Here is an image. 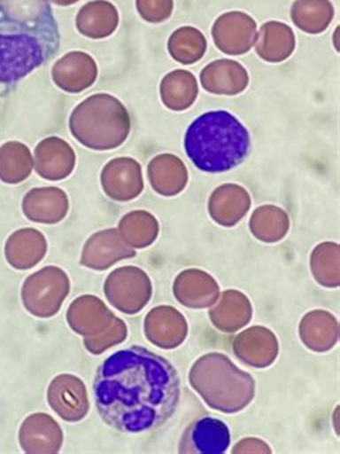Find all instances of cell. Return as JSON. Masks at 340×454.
Masks as SVG:
<instances>
[{"mask_svg":"<svg viewBox=\"0 0 340 454\" xmlns=\"http://www.w3.org/2000/svg\"><path fill=\"white\" fill-rule=\"evenodd\" d=\"M159 97L168 110L177 113L189 110L198 97L196 76L186 69L166 74L159 83Z\"/></svg>","mask_w":340,"mask_h":454,"instance_id":"f1b7e54d","label":"cell"},{"mask_svg":"<svg viewBox=\"0 0 340 454\" xmlns=\"http://www.w3.org/2000/svg\"><path fill=\"white\" fill-rule=\"evenodd\" d=\"M46 397L50 409L68 423H78L89 413L87 386L76 375H57L48 387Z\"/></svg>","mask_w":340,"mask_h":454,"instance_id":"30bf717a","label":"cell"},{"mask_svg":"<svg viewBox=\"0 0 340 454\" xmlns=\"http://www.w3.org/2000/svg\"><path fill=\"white\" fill-rule=\"evenodd\" d=\"M22 212L34 223H59L69 212L68 194L59 187L29 190L23 197Z\"/></svg>","mask_w":340,"mask_h":454,"instance_id":"ffe728a7","label":"cell"},{"mask_svg":"<svg viewBox=\"0 0 340 454\" xmlns=\"http://www.w3.org/2000/svg\"><path fill=\"white\" fill-rule=\"evenodd\" d=\"M118 233L133 249H145L158 238V220L147 210H134L120 220Z\"/></svg>","mask_w":340,"mask_h":454,"instance_id":"f546056e","label":"cell"},{"mask_svg":"<svg viewBox=\"0 0 340 454\" xmlns=\"http://www.w3.org/2000/svg\"><path fill=\"white\" fill-rule=\"evenodd\" d=\"M290 18L305 34L319 35L330 27L335 8L330 0H295L291 4Z\"/></svg>","mask_w":340,"mask_h":454,"instance_id":"4dcf8cb0","label":"cell"},{"mask_svg":"<svg viewBox=\"0 0 340 454\" xmlns=\"http://www.w3.org/2000/svg\"><path fill=\"white\" fill-rule=\"evenodd\" d=\"M104 294L108 302L122 314H140L151 301V278L144 269L122 266L106 277Z\"/></svg>","mask_w":340,"mask_h":454,"instance_id":"52a82bcc","label":"cell"},{"mask_svg":"<svg viewBox=\"0 0 340 454\" xmlns=\"http://www.w3.org/2000/svg\"><path fill=\"white\" fill-rule=\"evenodd\" d=\"M19 444L27 454H57L64 444V432L50 414H31L20 426Z\"/></svg>","mask_w":340,"mask_h":454,"instance_id":"2e32d148","label":"cell"},{"mask_svg":"<svg viewBox=\"0 0 340 454\" xmlns=\"http://www.w3.org/2000/svg\"><path fill=\"white\" fill-rule=\"evenodd\" d=\"M178 303L189 309H205L217 302L220 286L217 280L201 269H186L178 273L173 285Z\"/></svg>","mask_w":340,"mask_h":454,"instance_id":"ac0fdd59","label":"cell"},{"mask_svg":"<svg viewBox=\"0 0 340 454\" xmlns=\"http://www.w3.org/2000/svg\"><path fill=\"white\" fill-rule=\"evenodd\" d=\"M212 36L214 45L226 55H244L258 38V23L246 12H227L212 23Z\"/></svg>","mask_w":340,"mask_h":454,"instance_id":"ba28073f","label":"cell"},{"mask_svg":"<svg viewBox=\"0 0 340 454\" xmlns=\"http://www.w3.org/2000/svg\"><path fill=\"white\" fill-rule=\"evenodd\" d=\"M230 428L216 417H200L182 433L178 453L224 454L230 449Z\"/></svg>","mask_w":340,"mask_h":454,"instance_id":"9c48e42d","label":"cell"},{"mask_svg":"<svg viewBox=\"0 0 340 454\" xmlns=\"http://www.w3.org/2000/svg\"><path fill=\"white\" fill-rule=\"evenodd\" d=\"M166 48L174 61L193 65L201 61L207 52V39L197 27H178L168 39Z\"/></svg>","mask_w":340,"mask_h":454,"instance_id":"e575fe53","label":"cell"},{"mask_svg":"<svg viewBox=\"0 0 340 454\" xmlns=\"http://www.w3.org/2000/svg\"><path fill=\"white\" fill-rule=\"evenodd\" d=\"M34 170V155L31 148L20 141H8L0 145V182L4 184H19Z\"/></svg>","mask_w":340,"mask_h":454,"instance_id":"1f68e13d","label":"cell"},{"mask_svg":"<svg viewBox=\"0 0 340 454\" xmlns=\"http://www.w3.org/2000/svg\"><path fill=\"white\" fill-rule=\"evenodd\" d=\"M135 249L122 240L118 229H105L88 238L81 254V265L101 272L124 259L135 258Z\"/></svg>","mask_w":340,"mask_h":454,"instance_id":"4fadbf2b","label":"cell"},{"mask_svg":"<svg viewBox=\"0 0 340 454\" xmlns=\"http://www.w3.org/2000/svg\"><path fill=\"white\" fill-rule=\"evenodd\" d=\"M251 147L249 129L228 111H210L196 118L184 137L191 163L205 173H226L247 159Z\"/></svg>","mask_w":340,"mask_h":454,"instance_id":"3957f363","label":"cell"},{"mask_svg":"<svg viewBox=\"0 0 340 454\" xmlns=\"http://www.w3.org/2000/svg\"><path fill=\"white\" fill-rule=\"evenodd\" d=\"M59 46L50 0H0V95L52 59Z\"/></svg>","mask_w":340,"mask_h":454,"instance_id":"7a4b0ae2","label":"cell"},{"mask_svg":"<svg viewBox=\"0 0 340 454\" xmlns=\"http://www.w3.org/2000/svg\"><path fill=\"white\" fill-rule=\"evenodd\" d=\"M138 15L148 23H163L174 11V0H135Z\"/></svg>","mask_w":340,"mask_h":454,"instance_id":"8d00e7d4","label":"cell"},{"mask_svg":"<svg viewBox=\"0 0 340 454\" xmlns=\"http://www.w3.org/2000/svg\"><path fill=\"white\" fill-rule=\"evenodd\" d=\"M249 226L251 235L260 242L277 243L288 235L290 217L277 206H260L250 217Z\"/></svg>","mask_w":340,"mask_h":454,"instance_id":"d6a6232c","label":"cell"},{"mask_svg":"<svg viewBox=\"0 0 340 454\" xmlns=\"http://www.w3.org/2000/svg\"><path fill=\"white\" fill-rule=\"evenodd\" d=\"M189 381L205 404L220 413H240L256 395L253 375L243 372L221 352L201 356L189 368Z\"/></svg>","mask_w":340,"mask_h":454,"instance_id":"277c9868","label":"cell"},{"mask_svg":"<svg viewBox=\"0 0 340 454\" xmlns=\"http://www.w3.org/2000/svg\"><path fill=\"white\" fill-rule=\"evenodd\" d=\"M95 405L118 432L138 434L161 427L177 411L182 380L164 356L133 345L108 356L95 374Z\"/></svg>","mask_w":340,"mask_h":454,"instance_id":"6da1fadb","label":"cell"},{"mask_svg":"<svg viewBox=\"0 0 340 454\" xmlns=\"http://www.w3.org/2000/svg\"><path fill=\"white\" fill-rule=\"evenodd\" d=\"M97 78L98 65L89 53L81 51L66 53L52 67L53 82L69 94H80L91 88Z\"/></svg>","mask_w":340,"mask_h":454,"instance_id":"9a60e30c","label":"cell"},{"mask_svg":"<svg viewBox=\"0 0 340 454\" xmlns=\"http://www.w3.org/2000/svg\"><path fill=\"white\" fill-rule=\"evenodd\" d=\"M115 319V314L106 307L98 296H78L66 312V321L73 333L83 338L95 337L110 328Z\"/></svg>","mask_w":340,"mask_h":454,"instance_id":"d6986e66","label":"cell"},{"mask_svg":"<svg viewBox=\"0 0 340 454\" xmlns=\"http://www.w3.org/2000/svg\"><path fill=\"white\" fill-rule=\"evenodd\" d=\"M148 180L155 193L174 197L189 184V170L180 157L164 153L155 155L148 164Z\"/></svg>","mask_w":340,"mask_h":454,"instance_id":"d4e9b609","label":"cell"},{"mask_svg":"<svg viewBox=\"0 0 340 454\" xmlns=\"http://www.w3.org/2000/svg\"><path fill=\"white\" fill-rule=\"evenodd\" d=\"M201 87L214 95H238L246 91L250 76L240 62L217 59L203 68L200 74Z\"/></svg>","mask_w":340,"mask_h":454,"instance_id":"7402d4cb","label":"cell"},{"mask_svg":"<svg viewBox=\"0 0 340 454\" xmlns=\"http://www.w3.org/2000/svg\"><path fill=\"white\" fill-rule=\"evenodd\" d=\"M144 333L152 345L161 349H175L189 337L186 317L168 305L152 308L144 319Z\"/></svg>","mask_w":340,"mask_h":454,"instance_id":"7c38bea8","label":"cell"},{"mask_svg":"<svg viewBox=\"0 0 340 454\" xmlns=\"http://www.w3.org/2000/svg\"><path fill=\"white\" fill-rule=\"evenodd\" d=\"M233 453H272V449L263 440L256 439V437H249V439L242 440L236 444Z\"/></svg>","mask_w":340,"mask_h":454,"instance_id":"74e56055","label":"cell"},{"mask_svg":"<svg viewBox=\"0 0 340 454\" xmlns=\"http://www.w3.org/2000/svg\"><path fill=\"white\" fill-rule=\"evenodd\" d=\"M310 270L323 288H339L340 247L336 242H323L310 254Z\"/></svg>","mask_w":340,"mask_h":454,"instance_id":"836d02e7","label":"cell"},{"mask_svg":"<svg viewBox=\"0 0 340 454\" xmlns=\"http://www.w3.org/2000/svg\"><path fill=\"white\" fill-rule=\"evenodd\" d=\"M75 23L76 29L85 38L105 39L117 31L120 13L108 0H92L80 9Z\"/></svg>","mask_w":340,"mask_h":454,"instance_id":"83f0119b","label":"cell"},{"mask_svg":"<svg viewBox=\"0 0 340 454\" xmlns=\"http://www.w3.org/2000/svg\"><path fill=\"white\" fill-rule=\"evenodd\" d=\"M52 4H58V6H71L80 2V0H50Z\"/></svg>","mask_w":340,"mask_h":454,"instance_id":"f35d334b","label":"cell"},{"mask_svg":"<svg viewBox=\"0 0 340 454\" xmlns=\"http://www.w3.org/2000/svg\"><path fill=\"white\" fill-rule=\"evenodd\" d=\"M299 337L310 351H330L339 340V322L328 310H310L300 321Z\"/></svg>","mask_w":340,"mask_h":454,"instance_id":"4316f807","label":"cell"},{"mask_svg":"<svg viewBox=\"0 0 340 454\" xmlns=\"http://www.w3.org/2000/svg\"><path fill=\"white\" fill-rule=\"evenodd\" d=\"M128 338V326L121 318L115 317L108 330L83 340V345L92 356H101L104 352L112 348L113 345H120Z\"/></svg>","mask_w":340,"mask_h":454,"instance_id":"d590c367","label":"cell"},{"mask_svg":"<svg viewBox=\"0 0 340 454\" xmlns=\"http://www.w3.org/2000/svg\"><path fill=\"white\" fill-rule=\"evenodd\" d=\"M254 45L256 53L263 61L279 64L289 59L295 52V32L286 23L270 20L261 25Z\"/></svg>","mask_w":340,"mask_h":454,"instance_id":"484cf974","label":"cell"},{"mask_svg":"<svg viewBox=\"0 0 340 454\" xmlns=\"http://www.w3.org/2000/svg\"><path fill=\"white\" fill-rule=\"evenodd\" d=\"M233 352L247 367L263 370L276 361L279 340L276 333L266 326H251L235 338Z\"/></svg>","mask_w":340,"mask_h":454,"instance_id":"5bb4252c","label":"cell"},{"mask_svg":"<svg viewBox=\"0 0 340 454\" xmlns=\"http://www.w3.org/2000/svg\"><path fill=\"white\" fill-rule=\"evenodd\" d=\"M75 166L73 148L59 137H48L35 148L34 167L39 177L61 182L73 175Z\"/></svg>","mask_w":340,"mask_h":454,"instance_id":"e0dca14e","label":"cell"},{"mask_svg":"<svg viewBox=\"0 0 340 454\" xmlns=\"http://www.w3.org/2000/svg\"><path fill=\"white\" fill-rule=\"evenodd\" d=\"M208 317L220 333H235L249 325L253 318V305L243 292L228 289L219 296Z\"/></svg>","mask_w":340,"mask_h":454,"instance_id":"cb8c5ba5","label":"cell"},{"mask_svg":"<svg viewBox=\"0 0 340 454\" xmlns=\"http://www.w3.org/2000/svg\"><path fill=\"white\" fill-rule=\"evenodd\" d=\"M251 207V197L244 187L227 183L217 187L208 199V213L217 224L233 227L246 216Z\"/></svg>","mask_w":340,"mask_h":454,"instance_id":"44dd1931","label":"cell"},{"mask_svg":"<svg viewBox=\"0 0 340 454\" xmlns=\"http://www.w3.org/2000/svg\"><path fill=\"white\" fill-rule=\"evenodd\" d=\"M48 240L34 227L13 231L4 243V258L18 270H27L38 265L45 258Z\"/></svg>","mask_w":340,"mask_h":454,"instance_id":"603a6c76","label":"cell"},{"mask_svg":"<svg viewBox=\"0 0 340 454\" xmlns=\"http://www.w3.org/2000/svg\"><path fill=\"white\" fill-rule=\"evenodd\" d=\"M69 129L78 143L95 152L121 147L131 133L127 106L111 94H95L83 99L69 117Z\"/></svg>","mask_w":340,"mask_h":454,"instance_id":"5b68a950","label":"cell"},{"mask_svg":"<svg viewBox=\"0 0 340 454\" xmlns=\"http://www.w3.org/2000/svg\"><path fill=\"white\" fill-rule=\"evenodd\" d=\"M71 292L68 273L58 266H46L23 282V307L36 318H52L61 310Z\"/></svg>","mask_w":340,"mask_h":454,"instance_id":"8992f818","label":"cell"},{"mask_svg":"<svg viewBox=\"0 0 340 454\" xmlns=\"http://www.w3.org/2000/svg\"><path fill=\"white\" fill-rule=\"evenodd\" d=\"M101 186L111 200H134L144 192L143 167L131 157L111 160L101 171Z\"/></svg>","mask_w":340,"mask_h":454,"instance_id":"8fae6325","label":"cell"}]
</instances>
